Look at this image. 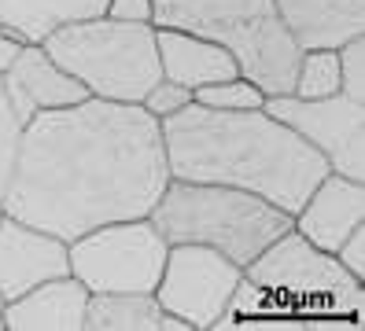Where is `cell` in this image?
Wrapping results in <instances>:
<instances>
[{"label":"cell","instance_id":"cell-12","mask_svg":"<svg viewBox=\"0 0 365 331\" xmlns=\"http://www.w3.org/2000/svg\"><path fill=\"white\" fill-rule=\"evenodd\" d=\"M4 81V93L11 100V110L19 115V122H30L41 110H56V107H71L81 103L85 85L78 78H71L63 66L45 52V44H26L19 59L11 63V70L0 74Z\"/></svg>","mask_w":365,"mask_h":331},{"label":"cell","instance_id":"cell-3","mask_svg":"<svg viewBox=\"0 0 365 331\" xmlns=\"http://www.w3.org/2000/svg\"><path fill=\"white\" fill-rule=\"evenodd\" d=\"M148 217L166 243H200L225 254L240 269H247L277 236L292 228V214L266 203L262 195L181 177L166 181Z\"/></svg>","mask_w":365,"mask_h":331},{"label":"cell","instance_id":"cell-2","mask_svg":"<svg viewBox=\"0 0 365 331\" xmlns=\"http://www.w3.org/2000/svg\"><path fill=\"white\" fill-rule=\"evenodd\" d=\"M170 177L229 184L295 214L329 162L284 122L255 110H214L192 100L159 122Z\"/></svg>","mask_w":365,"mask_h":331},{"label":"cell","instance_id":"cell-14","mask_svg":"<svg viewBox=\"0 0 365 331\" xmlns=\"http://www.w3.org/2000/svg\"><path fill=\"white\" fill-rule=\"evenodd\" d=\"M273 8L299 52H336L347 41L365 37V0H273Z\"/></svg>","mask_w":365,"mask_h":331},{"label":"cell","instance_id":"cell-5","mask_svg":"<svg viewBox=\"0 0 365 331\" xmlns=\"http://www.w3.org/2000/svg\"><path fill=\"white\" fill-rule=\"evenodd\" d=\"M41 44L96 100L140 103L148 88L163 78L152 22H122L96 15L67 22Z\"/></svg>","mask_w":365,"mask_h":331},{"label":"cell","instance_id":"cell-25","mask_svg":"<svg viewBox=\"0 0 365 331\" xmlns=\"http://www.w3.org/2000/svg\"><path fill=\"white\" fill-rule=\"evenodd\" d=\"M26 48V41L19 37L15 30H8V26H0V74L4 70H11V63L19 59V52Z\"/></svg>","mask_w":365,"mask_h":331},{"label":"cell","instance_id":"cell-26","mask_svg":"<svg viewBox=\"0 0 365 331\" xmlns=\"http://www.w3.org/2000/svg\"><path fill=\"white\" fill-rule=\"evenodd\" d=\"M0 331H8V327H4V317H0Z\"/></svg>","mask_w":365,"mask_h":331},{"label":"cell","instance_id":"cell-6","mask_svg":"<svg viewBox=\"0 0 365 331\" xmlns=\"http://www.w3.org/2000/svg\"><path fill=\"white\" fill-rule=\"evenodd\" d=\"M71 276H78L89 295L100 291H140L152 295L163 276L166 236L152 225V217L111 221L67 243Z\"/></svg>","mask_w":365,"mask_h":331},{"label":"cell","instance_id":"cell-21","mask_svg":"<svg viewBox=\"0 0 365 331\" xmlns=\"http://www.w3.org/2000/svg\"><path fill=\"white\" fill-rule=\"evenodd\" d=\"M336 56H339V93L365 103V37L347 41L343 48H336Z\"/></svg>","mask_w":365,"mask_h":331},{"label":"cell","instance_id":"cell-8","mask_svg":"<svg viewBox=\"0 0 365 331\" xmlns=\"http://www.w3.org/2000/svg\"><path fill=\"white\" fill-rule=\"evenodd\" d=\"M240 276V265L218 251L200 243H170L163 276L152 295L166 313L185 320L188 331H210L222 320Z\"/></svg>","mask_w":365,"mask_h":331},{"label":"cell","instance_id":"cell-24","mask_svg":"<svg viewBox=\"0 0 365 331\" xmlns=\"http://www.w3.org/2000/svg\"><path fill=\"white\" fill-rule=\"evenodd\" d=\"M103 15L122 22H152V0H107Z\"/></svg>","mask_w":365,"mask_h":331},{"label":"cell","instance_id":"cell-22","mask_svg":"<svg viewBox=\"0 0 365 331\" xmlns=\"http://www.w3.org/2000/svg\"><path fill=\"white\" fill-rule=\"evenodd\" d=\"M188 103H192V88H185L178 81H166V78H159L152 88H148V96L140 100V107L148 110V115H155L159 122L178 115V110L188 107Z\"/></svg>","mask_w":365,"mask_h":331},{"label":"cell","instance_id":"cell-11","mask_svg":"<svg viewBox=\"0 0 365 331\" xmlns=\"http://www.w3.org/2000/svg\"><path fill=\"white\" fill-rule=\"evenodd\" d=\"M358 225H365V184L332 169L314 184L303 206L292 214V228L329 254H336L339 243Z\"/></svg>","mask_w":365,"mask_h":331},{"label":"cell","instance_id":"cell-7","mask_svg":"<svg viewBox=\"0 0 365 331\" xmlns=\"http://www.w3.org/2000/svg\"><path fill=\"white\" fill-rule=\"evenodd\" d=\"M244 276L251 283H259L262 291L273 298H295V302H321L325 309H347L358 313L365 295H361V280L351 276L339 265L336 254L314 247L310 239H303L295 228L281 232L269 247L255 258Z\"/></svg>","mask_w":365,"mask_h":331},{"label":"cell","instance_id":"cell-9","mask_svg":"<svg viewBox=\"0 0 365 331\" xmlns=\"http://www.w3.org/2000/svg\"><path fill=\"white\" fill-rule=\"evenodd\" d=\"M262 110L299 132L332 173L365 177V103L351 96H325V100H299V96H266Z\"/></svg>","mask_w":365,"mask_h":331},{"label":"cell","instance_id":"cell-15","mask_svg":"<svg viewBox=\"0 0 365 331\" xmlns=\"http://www.w3.org/2000/svg\"><path fill=\"white\" fill-rule=\"evenodd\" d=\"M155 48H159V70L166 81H178L185 88H203V85H218L240 74L236 59L214 41H203L196 33L185 30H170L155 26Z\"/></svg>","mask_w":365,"mask_h":331},{"label":"cell","instance_id":"cell-13","mask_svg":"<svg viewBox=\"0 0 365 331\" xmlns=\"http://www.w3.org/2000/svg\"><path fill=\"white\" fill-rule=\"evenodd\" d=\"M85 309L89 287L78 276H56L4 302L0 317L8 331H85Z\"/></svg>","mask_w":365,"mask_h":331},{"label":"cell","instance_id":"cell-4","mask_svg":"<svg viewBox=\"0 0 365 331\" xmlns=\"http://www.w3.org/2000/svg\"><path fill=\"white\" fill-rule=\"evenodd\" d=\"M152 26H170L214 41L236 59L240 78L266 96H288L299 44L284 30L273 0H152Z\"/></svg>","mask_w":365,"mask_h":331},{"label":"cell","instance_id":"cell-23","mask_svg":"<svg viewBox=\"0 0 365 331\" xmlns=\"http://www.w3.org/2000/svg\"><path fill=\"white\" fill-rule=\"evenodd\" d=\"M336 258H339V265H343L351 276H358V280L365 276V225H358L347 239L339 243Z\"/></svg>","mask_w":365,"mask_h":331},{"label":"cell","instance_id":"cell-10","mask_svg":"<svg viewBox=\"0 0 365 331\" xmlns=\"http://www.w3.org/2000/svg\"><path fill=\"white\" fill-rule=\"evenodd\" d=\"M56 276H71L67 239L0 214V302H11Z\"/></svg>","mask_w":365,"mask_h":331},{"label":"cell","instance_id":"cell-17","mask_svg":"<svg viewBox=\"0 0 365 331\" xmlns=\"http://www.w3.org/2000/svg\"><path fill=\"white\" fill-rule=\"evenodd\" d=\"M107 0H0V26L15 30L26 44H41L67 22L103 15Z\"/></svg>","mask_w":365,"mask_h":331},{"label":"cell","instance_id":"cell-20","mask_svg":"<svg viewBox=\"0 0 365 331\" xmlns=\"http://www.w3.org/2000/svg\"><path fill=\"white\" fill-rule=\"evenodd\" d=\"M19 140H23V122L11 110V100L4 93V81H0V199H4L11 173H15V159H19Z\"/></svg>","mask_w":365,"mask_h":331},{"label":"cell","instance_id":"cell-27","mask_svg":"<svg viewBox=\"0 0 365 331\" xmlns=\"http://www.w3.org/2000/svg\"><path fill=\"white\" fill-rule=\"evenodd\" d=\"M0 214H4V210H0ZM0 305H4V302H0Z\"/></svg>","mask_w":365,"mask_h":331},{"label":"cell","instance_id":"cell-16","mask_svg":"<svg viewBox=\"0 0 365 331\" xmlns=\"http://www.w3.org/2000/svg\"><path fill=\"white\" fill-rule=\"evenodd\" d=\"M85 327L89 331H188L185 320L155 302V295L140 291H100L89 295L85 309Z\"/></svg>","mask_w":365,"mask_h":331},{"label":"cell","instance_id":"cell-18","mask_svg":"<svg viewBox=\"0 0 365 331\" xmlns=\"http://www.w3.org/2000/svg\"><path fill=\"white\" fill-rule=\"evenodd\" d=\"M339 93V56L332 48H314L299 56L292 96L299 100H325Z\"/></svg>","mask_w":365,"mask_h":331},{"label":"cell","instance_id":"cell-19","mask_svg":"<svg viewBox=\"0 0 365 331\" xmlns=\"http://www.w3.org/2000/svg\"><path fill=\"white\" fill-rule=\"evenodd\" d=\"M192 100L203 103V107H214V110H255V107H262L266 93L255 81L247 78H229V81H218V85H203L192 93Z\"/></svg>","mask_w":365,"mask_h":331},{"label":"cell","instance_id":"cell-1","mask_svg":"<svg viewBox=\"0 0 365 331\" xmlns=\"http://www.w3.org/2000/svg\"><path fill=\"white\" fill-rule=\"evenodd\" d=\"M166 181L159 118L140 103L85 96L23 125L0 210L71 243L111 221L148 217Z\"/></svg>","mask_w":365,"mask_h":331}]
</instances>
